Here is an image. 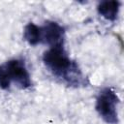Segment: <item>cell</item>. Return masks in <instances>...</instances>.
<instances>
[{
    "label": "cell",
    "instance_id": "cell-5",
    "mask_svg": "<svg viewBox=\"0 0 124 124\" xmlns=\"http://www.w3.org/2000/svg\"><path fill=\"white\" fill-rule=\"evenodd\" d=\"M120 2L119 1H102L97 6V11L100 16L109 21H114L119 14Z\"/></svg>",
    "mask_w": 124,
    "mask_h": 124
},
{
    "label": "cell",
    "instance_id": "cell-3",
    "mask_svg": "<svg viewBox=\"0 0 124 124\" xmlns=\"http://www.w3.org/2000/svg\"><path fill=\"white\" fill-rule=\"evenodd\" d=\"M119 98L111 88H104L97 96L96 110L108 124H118L117 106Z\"/></svg>",
    "mask_w": 124,
    "mask_h": 124
},
{
    "label": "cell",
    "instance_id": "cell-1",
    "mask_svg": "<svg viewBox=\"0 0 124 124\" xmlns=\"http://www.w3.org/2000/svg\"><path fill=\"white\" fill-rule=\"evenodd\" d=\"M43 61L55 78L69 86H86L88 83L78 64L69 57L64 46L49 47L44 52Z\"/></svg>",
    "mask_w": 124,
    "mask_h": 124
},
{
    "label": "cell",
    "instance_id": "cell-4",
    "mask_svg": "<svg viewBox=\"0 0 124 124\" xmlns=\"http://www.w3.org/2000/svg\"><path fill=\"white\" fill-rule=\"evenodd\" d=\"M64 39L65 30L59 23L47 20L41 26V43L48 45L49 47L64 46Z\"/></svg>",
    "mask_w": 124,
    "mask_h": 124
},
{
    "label": "cell",
    "instance_id": "cell-2",
    "mask_svg": "<svg viewBox=\"0 0 124 124\" xmlns=\"http://www.w3.org/2000/svg\"><path fill=\"white\" fill-rule=\"evenodd\" d=\"M11 82H15L21 89L32 86L31 77L24 60L14 58L0 65V88L9 89Z\"/></svg>",
    "mask_w": 124,
    "mask_h": 124
},
{
    "label": "cell",
    "instance_id": "cell-6",
    "mask_svg": "<svg viewBox=\"0 0 124 124\" xmlns=\"http://www.w3.org/2000/svg\"><path fill=\"white\" fill-rule=\"evenodd\" d=\"M23 38L31 46L38 45L41 43V26H38L33 22H29L24 27Z\"/></svg>",
    "mask_w": 124,
    "mask_h": 124
}]
</instances>
